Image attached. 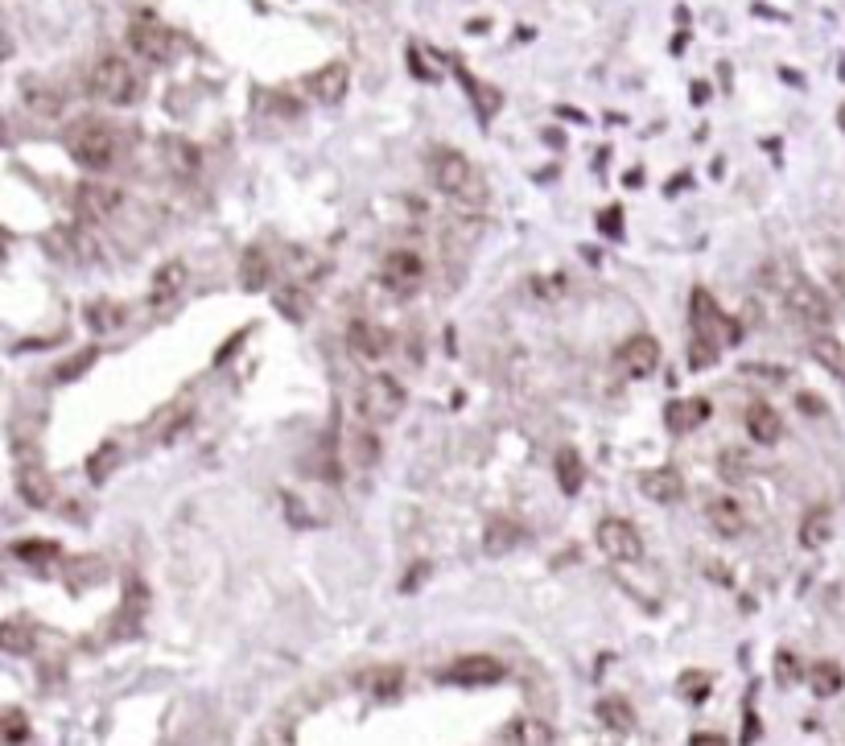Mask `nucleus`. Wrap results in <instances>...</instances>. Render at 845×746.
I'll return each instance as SVG.
<instances>
[{
    "instance_id": "15",
    "label": "nucleus",
    "mask_w": 845,
    "mask_h": 746,
    "mask_svg": "<svg viewBox=\"0 0 845 746\" xmlns=\"http://www.w3.org/2000/svg\"><path fill=\"white\" fill-rule=\"evenodd\" d=\"M619 363H623V371L627 376H635V380H648L652 371L660 367V343L652 334H635V338H627L623 343V351H619Z\"/></svg>"
},
{
    "instance_id": "6",
    "label": "nucleus",
    "mask_w": 845,
    "mask_h": 746,
    "mask_svg": "<svg viewBox=\"0 0 845 746\" xmlns=\"http://www.w3.org/2000/svg\"><path fill=\"white\" fill-rule=\"evenodd\" d=\"M404 400L409 396H404V384L396 376H388V371H371L359 388V413H363L367 425H388V421L400 417Z\"/></svg>"
},
{
    "instance_id": "39",
    "label": "nucleus",
    "mask_w": 845,
    "mask_h": 746,
    "mask_svg": "<svg viewBox=\"0 0 845 746\" xmlns=\"http://www.w3.org/2000/svg\"><path fill=\"white\" fill-rule=\"evenodd\" d=\"M520 540V524H512V520H495L491 528H487V553H507Z\"/></svg>"
},
{
    "instance_id": "49",
    "label": "nucleus",
    "mask_w": 845,
    "mask_h": 746,
    "mask_svg": "<svg viewBox=\"0 0 845 746\" xmlns=\"http://www.w3.org/2000/svg\"><path fill=\"white\" fill-rule=\"evenodd\" d=\"M759 730H763V726H759V718H755V714H751V709H747V730H742V746H755V738H759Z\"/></svg>"
},
{
    "instance_id": "46",
    "label": "nucleus",
    "mask_w": 845,
    "mask_h": 746,
    "mask_svg": "<svg viewBox=\"0 0 845 746\" xmlns=\"http://www.w3.org/2000/svg\"><path fill=\"white\" fill-rule=\"evenodd\" d=\"M598 227H602L606 235H619V227H623V211H619V207H611V211H602V219H598Z\"/></svg>"
},
{
    "instance_id": "23",
    "label": "nucleus",
    "mask_w": 845,
    "mask_h": 746,
    "mask_svg": "<svg viewBox=\"0 0 845 746\" xmlns=\"http://www.w3.org/2000/svg\"><path fill=\"white\" fill-rule=\"evenodd\" d=\"M747 433L755 437L759 446H775V442L784 437V421H780V413H775L771 404L755 400L751 409H747Z\"/></svg>"
},
{
    "instance_id": "36",
    "label": "nucleus",
    "mask_w": 845,
    "mask_h": 746,
    "mask_svg": "<svg viewBox=\"0 0 845 746\" xmlns=\"http://www.w3.org/2000/svg\"><path fill=\"white\" fill-rule=\"evenodd\" d=\"M190 425H194V409H190V404H178V409H169L157 421V442H178Z\"/></svg>"
},
{
    "instance_id": "17",
    "label": "nucleus",
    "mask_w": 845,
    "mask_h": 746,
    "mask_svg": "<svg viewBox=\"0 0 845 746\" xmlns=\"http://www.w3.org/2000/svg\"><path fill=\"white\" fill-rule=\"evenodd\" d=\"M639 491H644V499H652V503H676L685 495V479L676 466H656V470L639 474Z\"/></svg>"
},
{
    "instance_id": "22",
    "label": "nucleus",
    "mask_w": 845,
    "mask_h": 746,
    "mask_svg": "<svg viewBox=\"0 0 845 746\" xmlns=\"http://www.w3.org/2000/svg\"><path fill=\"white\" fill-rule=\"evenodd\" d=\"M705 421H709V400H701V396L697 400H672L664 409V425L672 433H693Z\"/></svg>"
},
{
    "instance_id": "12",
    "label": "nucleus",
    "mask_w": 845,
    "mask_h": 746,
    "mask_svg": "<svg viewBox=\"0 0 845 746\" xmlns=\"http://www.w3.org/2000/svg\"><path fill=\"white\" fill-rule=\"evenodd\" d=\"M120 207H124V190H120V186H112V182L87 178V182H79V186H75V211H79V219H87V223L112 219Z\"/></svg>"
},
{
    "instance_id": "26",
    "label": "nucleus",
    "mask_w": 845,
    "mask_h": 746,
    "mask_svg": "<svg viewBox=\"0 0 845 746\" xmlns=\"http://www.w3.org/2000/svg\"><path fill=\"white\" fill-rule=\"evenodd\" d=\"M359 685H363L371 697L392 701V697L400 693V685H404V672H400L396 664H384V668H371V672H363V676H359Z\"/></svg>"
},
{
    "instance_id": "2",
    "label": "nucleus",
    "mask_w": 845,
    "mask_h": 746,
    "mask_svg": "<svg viewBox=\"0 0 845 746\" xmlns=\"http://www.w3.org/2000/svg\"><path fill=\"white\" fill-rule=\"evenodd\" d=\"M763 281H767L771 289L784 293L788 314H796V322H804L808 330H825V326L833 322V305H829V297H825L817 285H808L804 277H796V268L767 264V268H763Z\"/></svg>"
},
{
    "instance_id": "14",
    "label": "nucleus",
    "mask_w": 845,
    "mask_h": 746,
    "mask_svg": "<svg viewBox=\"0 0 845 746\" xmlns=\"http://www.w3.org/2000/svg\"><path fill=\"white\" fill-rule=\"evenodd\" d=\"M442 681L462 685V689L495 685V681H503V660H495V656H462V660H454V664L442 672Z\"/></svg>"
},
{
    "instance_id": "44",
    "label": "nucleus",
    "mask_w": 845,
    "mask_h": 746,
    "mask_svg": "<svg viewBox=\"0 0 845 746\" xmlns=\"http://www.w3.org/2000/svg\"><path fill=\"white\" fill-rule=\"evenodd\" d=\"M676 689H681V697H685V701L701 705V701L709 697V676H705V672H685V676H681V685H676Z\"/></svg>"
},
{
    "instance_id": "9",
    "label": "nucleus",
    "mask_w": 845,
    "mask_h": 746,
    "mask_svg": "<svg viewBox=\"0 0 845 746\" xmlns=\"http://www.w3.org/2000/svg\"><path fill=\"white\" fill-rule=\"evenodd\" d=\"M425 277H429V268H425L421 252H413V248H392V252L380 260V281H384L396 297L417 293V289L425 285Z\"/></svg>"
},
{
    "instance_id": "19",
    "label": "nucleus",
    "mask_w": 845,
    "mask_h": 746,
    "mask_svg": "<svg viewBox=\"0 0 845 746\" xmlns=\"http://www.w3.org/2000/svg\"><path fill=\"white\" fill-rule=\"evenodd\" d=\"M21 99H25V108L33 116H42V120H58L62 108H66V95L54 87V83H42V79H29L21 87Z\"/></svg>"
},
{
    "instance_id": "7",
    "label": "nucleus",
    "mask_w": 845,
    "mask_h": 746,
    "mask_svg": "<svg viewBox=\"0 0 845 746\" xmlns=\"http://www.w3.org/2000/svg\"><path fill=\"white\" fill-rule=\"evenodd\" d=\"M46 248L66 264H95L99 256H104V240L87 227V219L71 223V227H54L46 235Z\"/></svg>"
},
{
    "instance_id": "32",
    "label": "nucleus",
    "mask_w": 845,
    "mask_h": 746,
    "mask_svg": "<svg viewBox=\"0 0 845 746\" xmlns=\"http://www.w3.org/2000/svg\"><path fill=\"white\" fill-rule=\"evenodd\" d=\"M83 318H87V326H91V330H99V334H104V330H116V326H124V318H128V305H120V301H91Z\"/></svg>"
},
{
    "instance_id": "18",
    "label": "nucleus",
    "mask_w": 845,
    "mask_h": 746,
    "mask_svg": "<svg viewBox=\"0 0 845 746\" xmlns=\"http://www.w3.org/2000/svg\"><path fill=\"white\" fill-rule=\"evenodd\" d=\"M705 520L718 536H742L747 532V512H742V503L734 495H714L705 503Z\"/></svg>"
},
{
    "instance_id": "38",
    "label": "nucleus",
    "mask_w": 845,
    "mask_h": 746,
    "mask_svg": "<svg viewBox=\"0 0 845 746\" xmlns=\"http://www.w3.org/2000/svg\"><path fill=\"white\" fill-rule=\"evenodd\" d=\"M718 474L730 483H742V479H751V458L742 454V450H722L718 454Z\"/></svg>"
},
{
    "instance_id": "5",
    "label": "nucleus",
    "mask_w": 845,
    "mask_h": 746,
    "mask_svg": "<svg viewBox=\"0 0 845 746\" xmlns=\"http://www.w3.org/2000/svg\"><path fill=\"white\" fill-rule=\"evenodd\" d=\"M689 322H693V338H697V343H709V347H718V351L742 343L738 322L726 318L718 310V301L709 297L705 289H693V297H689Z\"/></svg>"
},
{
    "instance_id": "13",
    "label": "nucleus",
    "mask_w": 845,
    "mask_h": 746,
    "mask_svg": "<svg viewBox=\"0 0 845 746\" xmlns=\"http://www.w3.org/2000/svg\"><path fill=\"white\" fill-rule=\"evenodd\" d=\"M157 157H161V169L174 182H194L202 174V153L186 137H161L157 141Z\"/></svg>"
},
{
    "instance_id": "42",
    "label": "nucleus",
    "mask_w": 845,
    "mask_h": 746,
    "mask_svg": "<svg viewBox=\"0 0 845 746\" xmlns=\"http://www.w3.org/2000/svg\"><path fill=\"white\" fill-rule=\"evenodd\" d=\"M800 681V660H796V652H775V685H796Z\"/></svg>"
},
{
    "instance_id": "34",
    "label": "nucleus",
    "mask_w": 845,
    "mask_h": 746,
    "mask_svg": "<svg viewBox=\"0 0 845 746\" xmlns=\"http://www.w3.org/2000/svg\"><path fill=\"white\" fill-rule=\"evenodd\" d=\"M13 557H17V561H25V565L46 569L50 561H58V557H62V549L54 545V540H17V545H13Z\"/></svg>"
},
{
    "instance_id": "33",
    "label": "nucleus",
    "mask_w": 845,
    "mask_h": 746,
    "mask_svg": "<svg viewBox=\"0 0 845 746\" xmlns=\"http://www.w3.org/2000/svg\"><path fill=\"white\" fill-rule=\"evenodd\" d=\"M33 643H38V631H33L29 623H21V619H9L5 627H0V648H5L9 656L33 652Z\"/></svg>"
},
{
    "instance_id": "37",
    "label": "nucleus",
    "mask_w": 845,
    "mask_h": 746,
    "mask_svg": "<svg viewBox=\"0 0 845 746\" xmlns=\"http://www.w3.org/2000/svg\"><path fill=\"white\" fill-rule=\"evenodd\" d=\"M289 264H293V281H318L322 273H326V260L322 256H314V252H306V248H289Z\"/></svg>"
},
{
    "instance_id": "48",
    "label": "nucleus",
    "mask_w": 845,
    "mask_h": 746,
    "mask_svg": "<svg viewBox=\"0 0 845 746\" xmlns=\"http://www.w3.org/2000/svg\"><path fill=\"white\" fill-rule=\"evenodd\" d=\"M689 746H730L722 734H709V730H701V734H693L689 738Z\"/></svg>"
},
{
    "instance_id": "11",
    "label": "nucleus",
    "mask_w": 845,
    "mask_h": 746,
    "mask_svg": "<svg viewBox=\"0 0 845 746\" xmlns=\"http://www.w3.org/2000/svg\"><path fill=\"white\" fill-rule=\"evenodd\" d=\"M392 330H384L380 322H367V318H355L347 326V351L355 363H367V367H376L392 355Z\"/></svg>"
},
{
    "instance_id": "43",
    "label": "nucleus",
    "mask_w": 845,
    "mask_h": 746,
    "mask_svg": "<svg viewBox=\"0 0 845 746\" xmlns=\"http://www.w3.org/2000/svg\"><path fill=\"white\" fill-rule=\"evenodd\" d=\"M376 458H380L376 433H371V429H359V433H355V462L367 470V466H376Z\"/></svg>"
},
{
    "instance_id": "28",
    "label": "nucleus",
    "mask_w": 845,
    "mask_h": 746,
    "mask_svg": "<svg viewBox=\"0 0 845 746\" xmlns=\"http://www.w3.org/2000/svg\"><path fill=\"white\" fill-rule=\"evenodd\" d=\"M594 714H598V722H602L606 730H615V734L635 730V709H631L623 697H602V701L594 705Z\"/></svg>"
},
{
    "instance_id": "21",
    "label": "nucleus",
    "mask_w": 845,
    "mask_h": 746,
    "mask_svg": "<svg viewBox=\"0 0 845 746\" xmlns=\"http://www.w3.org/2000/svg\"><path fill=\"white\" fill-rule=\"evenodd\" d=\"M499 746H553V726L540 718H512L499 734Z\"/></svg>"
},
{
    "instance_id": "24",
    "label": "nucleus",
    "mask_w": 845,
    "mask_h": 746,
    "mask_svg": "<svg viewBox=\"0 0 845 746\" xmlns=\"http://www.w3.org/2000/svg\"><path fill=\"white\" fill-rule=\"evenodd\" d=\"M17 491L29 507H50L54 503V483L42 466H21L17 470Z\"/></svg>"
},
{
    "instance_id": "27",
    "label": "nucleus",
    "mask_w": 845,
    "mask_h": 746,
    "mask_svg": "<svg viewBox=\"0 0 845 746\" xmlns=\"http://www.w3.org/2000/svg\"><path fill=\"white\" fill-rule=\"evenodd\" d=\"M273 305H277V314L281 318H289V322H306L310 318V293H306V285H285V289H277L273 293Z\"/></svg>"
},
{
    "instance_id": "4",
    "label": "nucleus",
    "mask_w": 845,
    "mask_h": 746,
    "mask_svg": "<svg viewBox=\"0 0 845 746\" xmlns=\"http://www.w3.org/2000/svg\"><path fill=\"white\" fill-rule=\"evenodd\" d=\"M66 153L75 157V165L91 169V174H99V169H108L120 153V132L108 124V120H75L71 128H66Z\"/></svg>"
},
{
    "instance_id": "35",
    "label": "nucleus",
    "mask_w": 845,
    "mask_h": 746,
    "mask_svg": "<svg viewBox=\"0 0 845 746\" xmlns=\"http://www.w3.org/2000/svg\"><path fill=\"white\" fill-rule=\"evenodd\" d=\"M808 685H813L817 697H833V693H841V685H845V672H841L833 660H821V664L808 668Z\"/></svg>"
},
{
    "instance_id": "25",
    "label": "nucleus",
    "mask_w": 845,
    "mask_h": 746,
    "mask_svg": "<svg viewBox=\"0 0 845 746\" xmlns=\"http://www.w3.org/2000/svg\"><path fill=\"white\" fill-rule=\"evenodd\" d=\"M240 273H244V289H248V293H260L268 281H273V260H268L264 244H252V248L244 252Z\"/></svg>"
},
{
    "instance_id": "20",
    "label": "nucleus",
    "mask_w": 845,
    "mask_h": 746,
    "mask_svg": "<svg viewBox=\"0 0 845 746\" xmlns=\"http://www.w3.org/2000/svg\"><path fill=\"white\" fill-rule=\"evenodd\" d=\"M186 281H190L186 264L182 260H165L157 273H153V281H149V305H169V301L186 289Z\"/></svg>"
},
{
    "instance_id": "29",
    "label": "nucleus",
    "mask_w": 845,
    "mask_h": 746,
    "mask_svg": "<svg viewBox=\"0 0 845 746\" xmlns=\"http://www.w3.org/2000/svg\"><path fill=\"white\" fill-rule=\"evenodd\" d=\"M557 483H561V491L565 495H578L582 491V483H586V466H582V454L578 450H561L557 454Z\"/></svg>"
},
{
    "instance_id": "1",
    "label": "nucleus",
    "mask_w": 845,
    "mask_h": 746,
    "mask_svg": "<svg viewBox=\"0 0 845 746\" xmlns=\"http://www.w3.org/2000/svg\"><path fill=\"white\" fill-rule=\"evenodd\" d=\"M429 174H433V186L442 190L450 202L466 207V211H479L483 202H487V182H483V174L475 169V161H470L466 153H458V149H433V157H429Z\"/></svg>"
},
{
    "instance_id": "16",
    "label": "nucleus",
    "mask_w": 845,
    "mask_h": 746,
    "mask_svg": "<svg viewBox=\"0 0 845 746\" xmlns=\"http://www.w3.org/2000/svg\"><path fill=\"white\" fill-rule=\"evenodd\" d=\"M347 87H351V71H347V62H326L322 71L310 75V95L318 99V104L334 108V104H343L347 99Z\"/></svg>"
},
{
    "instance_id": "45",
    "label": "nucleus",
    "mask_w": 845,
    "mask_h": 746,
    "mask_svg": "<svg viewBox=\"0 0 845 746\" xmlns=\"http://www.w3.org/2000/svg\"><path fill=\"white\" fill-rule=\"evenodd\" d=\"M120 458V450H116V442H104V450H95L91 454V462H87V470H91V479L99 483V479H108L112 474V462Z\"/></svg>"
},
{
    "instance_id": "47",
    "label": "nucleus",
    "mask_w": 845,
    "mask_h": 746,
    "mask_svg": "<svg viewBox=\"0 0 845 746\" xmlns=\"http://www.w3.org/2000/svg\"><path fill=\"white\" fill-rule=\"evenodd\" d=\"M800 413H808V417H821V413H825V404H821L813 392H804V396H800Z\"/></svg>"
},
{
    "instance_id": "31",
    "label": "nucleus",
    "mask_w": 845,
    "mask_h": 746,
    "mask_svg": "<svg viewBox=\"0 0 845 746\" xmlns=\"http://www.w3.org/2000/svg\"><path fill=\"white\" fill-rule=\"evenodd\" d=\"M813 359H817L825 371H833L837 380H845V343H841V338L817 334V338H813Z\"/></svg>"
},
{
    "instance_id": "3",
    "label": "nucleus",
    "mask_w": 845,
    "mask_h": 746,
    "mask_svg": "<svg viewBox=\"0 0 845 746\" xmlns=\"http://www.w3.org/2000/svg\"><path fill=\"white\" fill-rule=\"evenodd\" d=\"M87 91H91V99H99V104H108V108H128V104H137V99L145 95V79L132 71L128 58L104 54V58L91 62Z\"/></svg>"
},
{
    "instance_id": "8",
    "label": "nucleus",
    "mask_w": 845,
    "mask_h": 746,
    "mask_svg": "<svg viewBox=\"0 0 845 746\" xmlns=\"http://www.w3.org/2000/svg\"><path fill=\"white\" fill-rule=\"evenodd\" d=\"M128 46H132V54H141L145 62H157V66L174 62V54H178V38L153 13H141L128 25Z\"/></svg>"
},
{
    "instance_id": "50",
    "label": "nucleus",
    "mask_w": 845,
    "mask_h": 746,
    "mask_svg": "<svg viewBox=\"0 0 845 746\" xmlns=\"http://www.w3.org/2000/svg\"><path fill=\"white\" fill-rule=\"evenodd\" d=\"M837 124H841V132H845V104L837 108Z\"/></svg>"
},
{
    "instance_id": "41",
    "label": "nucleus",
    "mask_w": 845,
    "mask_h": 746,
    "mask_svg": "<svg viewBox=\"0 0 845 746\" xmlns=\"http://www.w3.org/2000/svg\"><path fill=\"white\" fill-rule=\"evenodd\" d=\"M0 734H5L9 746H21L29 738V718L21 709H5V718H0Z\"/></svg>"
},
{
    "instance_id": "30",
    "label": "nucleus",
    "mask_w": 845,
    "mask_h": 746,
    "mask_svg": "<svg viewBox=\"0 0 845 746\" xmlns=\"http://www.w3.org/2000/svg\"><path fill=\"white\" fill-rule=\"evenodd\" d=\"M829 536H833V516L825 512V507H813V512L800 520V545L804 549H821Z\"/></svg>"
},
{
    "instance_id": "40",
    "label": "nucleus",
    "mask_w": 845,
    "mask_h": 746,
    "mask_svg": "<svg viewBox=\"0 0 845 746\" xmlns=\"http://www.w3.org/2000/svg\"><path fill=\"white\" fill-rule=\"evenodd\" d=\"M95 359H99V351H95V347L79 351L75 359H66V363H58V367H54V380H58V384H66V380H79V376H83V371H87Z\"/></svg>"
},
{
    "instance_id": "10",
    "label": "nucleus",
    "mask_w": 845,
    "mask_h": 746,
    "mask_svg": "<svg viewBox=\"0 0 845 746\" xmlns=\"http://www.w3.org/2000/svg\"><path fill=\"white\" fill-rule=\"evenodd\" d=\"M598 549L611 561H619V565H635L639 557H644V536H639V528L631 520L606 516L598 524Z\"/></svg>"
}]
</instances>
